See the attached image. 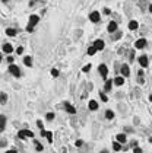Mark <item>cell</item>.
<instances>
[{
	"label": "cell",
	"instance_id": "cell-16",
	"mask_svg": "<svg viewBox=\"0 0 152 153\" xmlns=\"http://www.w3.org/2000/svg\"><path fill=\"white\" fill-rule=\"evenodd\" d=\"M6 35L7 37H10V38H13V37H16L18 35V29H15V28H6Z\"/></svg>",
	"mask_w": 152,
	"mask_h": 153
},
{
	"label": "cell",
	"instance_id": "cell-26",
	"mask_svg": "<svg viewBox=\"0 0 152 153\" xmlns=\"http://www.w3.org/2000/svg\"><path fill=\"white\" fill-rule=\"evenodd\" d=\"M44 137H47L48 143H53V133H51V131H46V136H44Z\"/></svg>",
	"mask_w": 152,
	"mask_h": 153
},
{
	"label": "cell",
	"instance_id": "cell-14",
	"mask_svg": "<svg viewBox=\"0 0 152 153\" xmlns=\"http://www.w3.org/2000/svg\"><path fill=\"white\" fill-rule=\"evenodd\" d=\"M88 108H89V111H97V109L100 108V104H98L97 101H94V99H91V101L88 102Z\"/></svg>",
	"mask_w": 152,
	"mask_h": 153
},
{
	"label": "cell",
	"instance_id": "cell-11",
	"mask_svg": "<svg viewBox=\"0 0 152 153\" xmlns=\"http://www.w3.org/2000/svg\"><path fill=\"white\" fill-rule=\"evenodd\" d=\"M113 85H114V80L113 79H107L105 83H104V92H111Z\"/></svg>",
	"mask_w": 152,
	"mask_h": 153
},
{
	"label": "cell",
	"instance_id": "cell-22",
	"mask_svg": "<svg viewBox=\"0 0 152 153\" xmlns=\"http://www.w3.org/2000/svg\"><path fill=\"white\" fill-rule=\"evenodd\" d=\"M113 150H114V152H120V150H123V144H120L119 141H114V143H113Z\"/></svg>",
	"mask_w": 152,
	"mask_h": 153
},
{
	"label": "cell",
	"instance_id": "cell-17",
	"mask_svg": "<svg viewBox=\"0 0 152 153\" xmlns=\"http://www.w3.org/2000/svg\"><path fill=\"white\" fill-rule=\"evenodd\" d=\"M6 128V115H0V133H3Z\"/></svg>",
	"mask_w": 152,
	"mask_h": 153
},
{
	"label": "cell",
	"instance_id": "cell-45",
	"mask_svg": "<svg viewBox=\"0 0 152 153\" xmlns=\"http://www.w3.org/2000/svg\"><path fill=\"white\" fill-rule=\"evenodd\" d=\"M101 153H108V150H102V152H101Z\"/></svg>",
	"mask_w": 152,
	"mask_h": 153
},
{
	"label": "cell",
	"instance_id": "cell-20",
	"mask_svg": "<svg viewBox=\"0 0 152 153\" xmlns=\"http://www.w3.org/2000/svg\"><path fill=\"white\" fill-rule=\"evenodd\" d=\"M123 83H124V77L123 76H117L114 79V85L116 86H123Z\"/></svg>",
	"mask_w": 152,
	"mask_h": 153
},
{
	"label": "cell",
	"instance_id": "cell-1",
	"mask_svg": "<svg viewBox=\"0 0 152 153\" xmlns=\"http://www.w3.org/2000/svg\"><path fill=\"white\" fill-rule=\"evenodd\" d=\"M89 20H91L92 23L101 22V13H100L98 10H92L91 13H89Z\"/></svg>",
	"mask_w": 152,
	"mask_h": 153
},
{
	"label": "cell",
	"instance_id": "cell-15",
	"mask_svg": "<svg viewBox=\"0 0 152 153\" xmlns=\"http://www.w3.org/2000/svg\"><path fill=\"white\" fill-rule=\"evenodd\" d=\"M116 141H119L120 144H124V143L127 141V137H126V134H124V133H120V134H117V136H116Z\"/></svg>",
	"mask_w": 152,
	"mask_h": 153
},
{
	"label": "cell",
	"instance_id": "cell-30",
	"mask_svg": "<svg viewBox=\"0 0 152 153\" xmlns=\"http://www.w3.org/2000/svg\"><path fill=\"white\" fill-rule=\"evenodd\" d=\"M89 70H91V64H86V66L82 67V72H83V73H86V72H89Z\"/></svg>",
	"mask_w": 152,
	"mask_h": 153
},
{
	"label": "cell",
	"instance_id": "cell-47",
	"mask_svg": "<svg viewBox=\"0 0 152 153\" xmlns=\"http://www.w3.org/2000/svg\"><path fill=\"white\" fill-rule=\"evenodd\" d=\"M3 1H7V0H3Z\"/></svg>",
	"mask_w": 152,
	"mask_h": 153
},
{
	"label": "cell",
	"instance_id": "cell-13",
	"mask_svg": "<svg viewBox=\"0 0 152 153\" xmlns=\"http://www.w3.org/2000/svg\"><path fill=\"white\" fill-rule=\"evenodd\" d=\"M120 72H122V76L123 77H129V76H130V69H129V66H127V64H123L122 69H120Z\"/></svg>",
	"mask_w": 152,
	"mask_h": 153
},
{
	"label": "cell",
	"instance_id": "cell-25",
	"mask_svg": "<svg viewBox=\"0 0 152 153\" xmlns=\"http://www.w3.org/2000/svg\"><path fill=\"white\" fill-rule=\"evenodd\" d=\"M34 144H35V150H37V152H43V149H44V147H43V144H41L40 141H37V140H35V141H34Z\"/></svg>",
	"mask_w": 152,
	"mask_h": 153
},
{
	"label": "cell",
	"instance_id": "cell-19",
	"mask_svg": "<svg viewBox=\"0 0 152 153\" xmlns=\"http://www.w3.org/2000/svg\"><path fill=\"white\" fill-rule=\"evenodd\" d=\"M137 28H139L137 20H130V22H129V29H130V31H136Z\"/></svg>",
	"mask_w": 152,
	"mask_h": 153
},
{
	"label": "cell",
	"instance_id": "cell-2",
	"mask_svg": "<svg viewBox=\"0 0 152 153\" xmlns=\"http://www.w3.org/2000/svg\"><path fill=\"white\" fill-rule=\"evenodd\" d=\"M18 137L21 138V140H25L26 137H34V133L31 131V130H19L18 131Z\"/></svg>",
	"mask_w": 152,
	"mask_h": 153
},
{
	"label": "cell",
	"instance_id": "cell-48",
	"mask_svg": "<svg viewBox=\"0 0 152 153\" xmlns=\"http://www.w3.org/2000/svg\"><path fill=\"white\" fill-rule=\"evenodd\" d=\"M151 141H152V138H151Z\"/></svg>",
	"mask_w": 152,
	"mask_h": 153
},
{
	"label": "cell",
	"instance_id": "cell-9",
	"mask_svg": "<svg viewBox=\"0 0 152 153\" xmlns=\"http://www.w3.org/2000/svg\"><path fill=\"white\" fill-rule=\"evenodd\" d=\"M137 61H139V64H140V67H142V69H146V67H148V64H149L148 56H140V57L137 58Z\"/></svg>",
	"mask_w": 152,
	"mask_h": 153
},
{
	"label": "cell",
	"instance_id": "cell-44",
	"mask_svg": "<svg viewBox=\"0 0 152 153\" xmlns=\"http://www.w3.org/2000/svg\"><path fill=\"white\" fill-rule=\"evenodd\" d=\"M3 60V53H1V51H0V61Z\"/></svg>",
	"mask_w": 152,
	"mask_h": 153
},
{
	"label": "cell",
	"instance_id": "cell-37",
	"mask_svg": "<svg viewBox=\"0 0 152 153\" xmlns=\"http://www.w3.org/2000/svg\"><path fill=\"white\" fill-rule=\"evenodd\" d=\"M75 144L77 146V147H80V146L83 144V141H82V140H76V143H75Z\"/></svg>",
	"mask_w": 152,
	"mask_h": 153
},
{
	"label": "cell",
	"instance_id": "cell-40",
	"mask_svg": "<svg viewBox=\"0 0 152 153\" xmlns=\"http://www.w3.org/2000/svg\"><path fill=\"white\" fill-rule=\"evenodd\" d=\"M137 83H140V85H143V83H145V80H143V77H139V79H137Z\"/></svg>",
	"mask_w": 152,
	"mask_h": 153
},
{
	"label": "cell",
	"instance_id": "cell-42",
	"mask_svg": "<svg viewBox=\"0 0 152 153\" xmlns=\"http://www.w3.org/2000/svg\"><path fill=\"white\" fill-rule=\"evenodd\" d=\"M0 146H1V147L6 146V141H4V140H0Z\"/></svg>",
	"mask_w": 152,
	"mask_h": 153
},
{
	"label": "cell",
	"instance_id": "cell-5",
	"mask_svg": "<svg viewBox=\"0 0 152 153\" xmlns=\"http://www.w3.org/2000/svg\"><path fill=\"white\" fill-rule=\"evenodd\" d=\"M9 72L12 73V76H15V77H21V69L16 66V64H9Z\"/></svg>",
	"mask_w": 152,
	"mask_h": 153
},
{
	"label": "cell",
	"instance_id": "cell-21",
	"mask_svg": "<svg viewBox=\"0 0 152 153\" xmlns=\"http://www.w3.org/2000/svg\"><path fill=\"white\" fill-rule=\"evenodd\" d=\"M122 35H123V32H119V31H117V32H114V34H111V35H110V38H111L113 41H117V39H120V38H122Z\"/></svg>",
	"mask_w": 152,
	"mask_h": 153
},
{
	"label": "cell",
	"instance_id": "cell-41",
	"mask_svg": "<svg viewBox=\"0 0 152 153\" xmlns=\"http://www.w3.org/2000/svg\"><path fill=\"white\" fill-rule=\"evenodd\" d=\"M137 75H139V77H142V76H143V69H140V70L137 72Z\"/></svg>",
	"mask_w": 152,
	"mask_h": 153
},
{
	"label": "cell",
	"instance_id": "cell-10",
	"mask_svg": "<svg viewBox=\"0 0 152 153\" xmlns=\"http://www.w3.org/2000/svg\"><path fill=\"white\" fill-rule=\"evenodd\" d=\"M107 31L110 32V35L114 34V32H117V22H116V20H110V23H108V26H107Z\"/></svg>",
	"mask_w": 152,
	"mask_h": 153
},
{
	"label": "cell",
	"instance_id": "cell-18",
	"mask_svg": "<svg viewBox=\"0 0 152 153\" xmlns=\"http://www.w3.org/2000/svg\"><path fill=\"white\" fill-rule=\"evenodd\" d=\"M24 64H25L26 67H32V57H31V56H25V57H24Z\"/></svg>",
	"mask_w": 152,
	"mask_h": 153
},
{
	"label": "cell",
	"instance_id": "cell-43",
	"mask_svg": "<svg viewBox=\"0 0 152 153\" xmlns=\"http://www.w3.org/2000/svg\"><path fill=\"white\" fill-rule=\"evenodd\" d=\"M148 10H149V13H152V4H149V6H148Z\"/></svg>",
	"mask_w": 152,
	"mask_h": 153
},
{
	"label": "cell",
	"instance_id": "cell-8",
	"mask_svg": "<svg viewBox=\"0 0 152 153\" xmlns=\"http://www.w3.org/2000/svg\"><path fill=\"white\" fill-rule=\"evenodd\" d=\"M94 47H95L97 51H102V50L105 48V42H104L102 39H95V41H94Z\"/></svg>",
	"mask_w": 152,
	"mask_h": 153
},
{
	"label": "cell",
	"instance_id": "cell-34",
	"mask_svg": "<svg viewBox=\"0 0 152 153\" xmlns=\"http://www.w3.org/2000/svg\"><path fill=\"white\" fill-rule=\"evenodd\" d=\"M37 125H38V128H40V130H44V124H43L41 120H37Z\"/></svg>",
	"mask_w": 152,
	"mask_h": 153
},
{
	"label": "cell",
	"instance_id": "cell-39",
	"mask_svg": "<svg viewBox=\"0 0 152 153\" xmlns=\"http://www.w3.org/2000/svg\"><path fill=\"white\" fill-rule=\"evenodd\" d=\"M6 153H18L16 149H9V150H6Z\"/></svg>",
	"mask_w": 152,
	"mask_h": 153
},
{
	"label": "cell",
	"instance_id": "cell-31",
	"mask_svg": "<svg viewBox=\"0 0 152 153\" xmlns=\"http://www.w3.org/2000/svg\"><path fill=\"white\" fill-rule=\"evenodd\" d=\"M6 61H7L9 64H13V61H15V58H13V56H7V57H6Z\"/></svg>",
	"mask_w": 152,
	"mask_h": 153
},
{
	"label": "cell",
	"instance_id": "cell-12",
	"mask_svg": "<svg viewBox=\"0 0 152 153\" xmlns=\"http://www.w3.org/2000/svg\"><path fill=\"white\" fill-rule=\"evenodd\" d=\"M64 109L69 112V114H76V109L75 107L70 104V102H67V101H64Z\"/></svg>",
	"mask_w": 152,
	"mask_h": 153
},
{
	"label": "cell",
	"instance_id": "cell-3",
	"mask_svg": "<svg viewBox=\"0 0 152 153\" xmlns=\"http://www.w3.org/2000/svg\"><path fill=\"white\" fill-rule=\"evenodd\" d=\"M13 51H15V48H13V45H12L10 42H4V44L1 45V53H3V54H7V56H9V54H12Z\"/></svg>",
	"mask_w": 152,
	"mask_h": 153
},
{
	"label": "cell",
	"instance_id": "cell-23",
	"mask_svg": "<svg viewBox=\"0 0 152 153\" xmlns=\"http://www.w3.org/2000/svg\"><path fill=\"white\" fill-rule=\"evenodd\" d=\"M6 102H7V95H6V92H0V104L4 105Z\"/></svg>",
	"mask_w": 152,
	"mask_h": 153
},
{
	"label": "cell",
	"instance_id": "cell-32",
	"mask_svg": "<svg viewBox=\"0 0 152 153\" xmlns=\"http://www.w3.org/2000/svg\"><path fill=\"white\" fill-rule=\"evenodd\" d=\"M15 51H16V54H19V56H21V54H24V47H22V45H21V47H18Z\"/></svg>",
	"mask_w": 152,
	"mask_h": 153
},
{
	"label": "cell",
	"instance_id": "cell-27",
	"mask_svg": "<svg viewBox=\"0 0 152 153\" xmlns=\"http://www.w3.org/2000/svg\"><path fill=\"white\" fill-rule=\"evenodd\" d=\"M95 53H97V50H95V47L94 45H91L89 48H88V56H94Z\"/></svg>",
	"mask_w": 152,
	"mask_h": 153
},
{
	"label": "cell",
	"instance_id": "cell-46",
	"mask_svg": "<svg viewBox=\"0 0 152 153\" xmlns=\"http://www.w3.org/2000/svg\"><path fill=\"white\" fill-rule=\"evenodd\" d=\"M149 99H151V101H152V95H151V96H149Z\"/></svg>",
	"mask_w": 152,
	"mask_h": 153
},
{
	"label": "cell",
	"instance_id": "cell-29",
	"mask_svg": "<svg viewBox=\"0 0 152 153\" xmlns=\"http://www.w3.org/2000/svg\"><path fill=\"white\" fill-rule=\"evenodd\" d=\"M100 98L102 99V102H107V101H108V98H107V95L104 92H100Z\"/></svg>",
	"mask_w": 152,
	"mask_h": 153
},
{
	"label": "cell",
	"instance_id": "cell-7",
	"mask_svg": "<svg viewBox=\"0 0 152 153\" xmlns=\"http://www.w3.org/2000/svg\"><path fill=\"white\" fill-rule=\"evenodd\" d=\"M98 73L107 80V76H108V67H107L105 64H100V66H98Z\"/></svg>",
	"mask_w": 152,
	"mask_h": 153
},
{
	"label": "cell",
	"instance_id": "cell-36",
	"mask_svg": "<svg viewBox=\"0 0 152 153\" xmlns=\"http://www.w3.org/2000/svg\"><path fill=\"white\" fill-rule=\"evenodd\" d=\"M25 29H26V32H32V31H34V26H31V25H26V28H25Z\"/></svg>",
	"mask_w": 152,
	"mask_h": 153
},
{
	"label": "cell",
	"instance_id": "cell-24",
	"mask_svg": "<svg viewBox=\"0 0 152 153\" xmlns=\"http://www.w3.org/2000/svg\"><path fill=\"white\" fill-rule=\"evenodd\" d=\"M105 118L107 120H113V118H114V112H113L111 109H107L105 111Z\"/></svg>",
	"mask_w": 152,
	"mask_h": 153
},
{
	"label": "cell",
	"instance_id": "cell-35",
	"mask_svg": "<svg viewBox=\"0 0 152 153\" xmlns=\"http://www.w3.org/2000/svg\"><path fill=\"white\" fill-rule=\"evenodd\" d=\"M133 153H142V149H140L139 146H136V147L133 149Z\"/></svg>",
	"mask_w": 152,
	"mask_h": 153
},
{
	"label": "cell",
	"instance_id": "cell-33",
	"mask_svg": "<svg viewBox=\"0 0 152 153\" xmlns=\"http://www.w3.org/2000/svg\"><path fill=\"white\" fill-rule=\"evenodd\" d=\"M51 76L57 77V76H59V70H57V69H51Z\"/></svg>",
	"mask_w": 152,
	"mask_h": 153
},
{
	"label": "cell",
	"instance_id": "cell-4",
	"mask_svg": "<svg viewBox=\"0 0 152 153\" xmlns=\"http://www.w3.org/2000/svg\"><path fill=\"white\" fill-rule=\"evenodd\" d=\"M40 20H41V18L38 15H29V19H28V25H31V26H37L38 23H40Z\"/></svg>",
	"mask_w": 152,
	"mask_h": 153
},
{
	"label": "cell",
	"instance_id": "cell-28",
	"mask_svg": "<svg viewBox=\"0 0 152 153\" xmlns=\"http://www.w3.org/2000/svg\"><path fill=\"white\" fill-rule=\"evenodd\" d=\"M46 118H47V121H53V120H54V114H53V112H47Z\"/></svg>",
	"mask_w": 152,
	"mask_h": 153
},
{
	"label": "cell",
	"instance_id": "cell-6",
	"mask_svg": "<svg viewBox=\"0 0 152 153\" xmlns=\"http://www.w3.org/2000/svg\"><path fill=\"white\" fill-rule=\"evenodd\" d=\"M146 39L145 38H139V39H136L135 41V50H142V48H145L146 47Z\"/></svg>",
	"mask_w": 152,
	"mask_h": 153
},
{
	"label": "cell",
	"instance_id": "cell-38",
	"mask_svg": "<svg viewBox=\"0 0 152 153\" xmlns=\"http://www.w3.org/2000/svg\"><path fill=\"white\" fill-rule=\"evenodd\" d=\"M104 15H111V10H110L108 7H105V9H104Z\"/></svg>",
	"mask_w": 152,
	"mask_h": 153
}]
</instances>
